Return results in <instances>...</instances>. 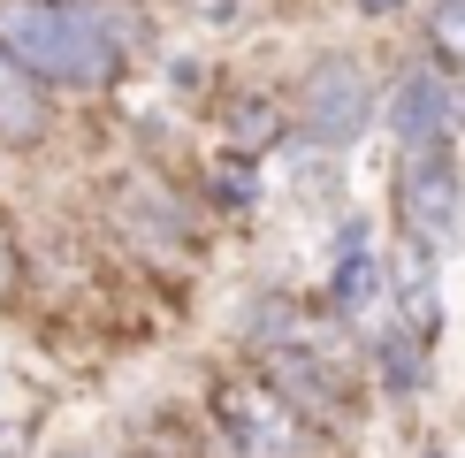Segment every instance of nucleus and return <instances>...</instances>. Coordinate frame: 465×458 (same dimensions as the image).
Wrapping results in <instances>:
<instances>
[{"mask_svg":"<svg viewBox=\"0 0 465 458\" xmlns=\"http://www.w3.org/2000/svg\"><path fill=\"white\" fill-rule=\"evenodd\" d=\"M0 62L54 92H100L123 69V24L92 0H0Z\"/></svg>","mask_w":465,"mask_h":458,"instance_id":"f257e3e1","label":"nucleus"},{"mask_svg":"<svg viewBox=\"0 0 465 458\" xmlns=\"http://www.w3.org/2000/svg\"><path fill=\"white\" fill-rule=\"evenodd\" d=\"M397 206H404V237H412V244H428V253L458 244V229H465V176H458L450 138L404 153V168H397Z\"/></svg>","mask_w":465,"mask_h":458,"instance_id":"f03ea898","label":"nucleus"},{"mask_svg":"<svg viewBox=\"0 0 465 458\" xmlns=\"http://www.w3.org/2000/svg\"><path fill=\"white\" fill-rule=\"evenodd\" d=\"M214 413H222V428L237 435L244 458H298V443H305V420L290 413V397L275 382H222Z\"/></svg>","mask_w":465,"mask_h":458,"instance_id":"7ed1b4c3","label":"nucleus"},{"mask_svg":"<svg viewBox=\"0 0 465 458\" xmlns=\"http://www.w3.org/2000/svg\"><path fill=\"white\" fill-rule=\"evenodd\" d=\"M366 114H374V85H366V69L351 62V54H328V62H313V76H305V130H313V145H351L366 130Z\"/></svg>","mask_w":465,"mask_h":458,"instance_id":"20e7f679","label":"nucleus"},{"mask_svg":"<svg viewBox=\"0 0 465 458\" xmlns=\"http://www.w3.org/2000/svg\"><path fill=\"white\" fill-rule=\"evenodd\" d=\"M328 298H336V314H343V321H359L366 336H381V329L397 321V305H390V260H374V237H366V222H343Z\"/></svg>","mask_w":465,"mask_h":458,"instance_id":"39448f33","label":"nucleus"},{"mask_svg":"<svg viewBox=\"0 0 465 458\" xmlns=\"http://www.w3.org/2000/svg\"><path fill=\"white\" fill-rule=\"evenodd\" d=\"M390 305H397V329L428 352L435 329H442V298H435V253L428 244H412L404 237L397 244V260H390Z\"/></svg>","mask_w":465,"mask_h":458,"instance_id":"423d86ee","label":"nucleus"},{"mask_svg":"<svg viewBox=\"0 0 465 458\" xmlns=\"http://www.w3.org/2000/svg\"><path fill=\"white\" fill-rule=\"evenodd\" d=\"M390 130H397L404 153L412 145H442L450 138V85H442L435 69H404V85L390 100Z\"/></svg>","mask_w":465,"mask_h":458,"instance_id":"0eeeda50","label":"nucleus"},{"mask_svg":"<svg viewBox=\"0 0 465 458\" xmlns=\"http://www.w3.org/2000/svg\"><path fill=\"white\" fill-rule=\"evenodd\" d=\"M38 130V85L15 62H0V138H31Z\"/></svg>","mask_w":465,"mask_h":458,"instance_id":"6e6552de","label":"nucleus"},{"mask_svg":"<svg viewBox=\"0 0 465 458\" xmlns=\"http://www.w3.org/2000/svg\"><path fill=\"white\" fill-rule=\"evenodd\" d=\"M435 46L450 54V62H465V0H442L435 8Z\"/></svg>","mask_w":465,"mask_h":458,"instance_id":"1a4fd4ad","label":"nucleus"},{"mask_svg":"<svg viewBox=\"0 0 465 458\" xmlns=\"http://www.w3.org/2000/svg\"><path fill=\"white\" fill-rule=\"evenodd\" d=\"M359 8H366V15H381V8H397V0H359Z\"/></svg>","mask_w":465,"mask_h":458,"instance_id":"9d476101","label":"nucleus"},{"mask_svg":"<svg viewBox=\"0 0 465 458\" xmlns=\"http://www.w3.org/2000/svg\"><path fill=\"white\" fill-rule=\"evenodd\" d=\"M0 275H8V237H0Z\"/></svg>","mask_w":465,"mask_h":458,"instance_id":"9b49d317","label":"nucleus"}]
</instances>
